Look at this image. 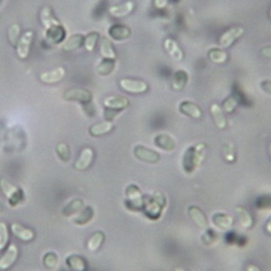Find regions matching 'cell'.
<instances>
[{
	"instance_id": "cell-15",
	"label": "cell",
	"mask_w": 271,
	"mask_h": 271,
	"mask_svg": "<svg viewBox=\"0 0 271 271\" xmlns=\"http://www.w3.org/2000/svg\"><path fill=\"white\" fill-rule=\"evenodd\" d=\"M64 76H65V69L62 66H59L52 69V71H48V72L40 74L39 78L44 84L52 85V84H57L59 82H61V80L64 78Z\"/></svg>"
},
{
	"instance_id": "cell-26",
	"label": "cell",
	"mask_w": 271,
	"mask_h": 271,
	"mask_svg": "<svg viewBox=\"0 0 271 271\" xmlns=\"http://www.w3.org/2000/svg\"><path fill=\"white\" fill-rule=\"evenodd\" d=\"M100 55L105 60H116V52L115 49L111 43V40L104 37L101 40V45H100Z\"/></svg>"
},
{
	"instance_id": "cell-50",
	"label": "cell",
	"mask_w": 271,
	"mask_h": 271,
	"mask_svg": "<svg viewBox=\"0 0 271 271\" xmlns=\"http://www.w3.org/2000/svg\"><path fill=\"white\" fill-rule=\"evenodd\" d=\"M3 209H4V206L2 203H0V212H3Z\"/></svg>"
},
{
	"instance_id": "cell-44",
	"label": "cell",
	"mask_w": 271,
	"mask_h": 271,
	"mask_svg": "<svg viewBox=\"0 0 271 271\" xmlns=\"http://www.w3.org/2000/svg\"><path fill=\"white\" fill-rule=\"evenodd\" d=\"M260 87L264 90L265 93L271 95V80H266V82H263L260 84Z\"/></svg>"
},
{
	"instance_id": "cell-21",
	"label": "cell",
	"mask_w": 271,
	"mask_h": 271,
	"mask_svg": "<svg viewBox=\"0 0 271 271\" xmlns=\"http://www.w3.org/2000/svg\"><path fill=\"white\" fill-rule=\"evenodd\" d=\"M39 17H40V22H42V24L45 26L46 31L49 28L62 25L61 23H60L59 20L55 17L51 9H50L49 7H44L42 9V11H40V14H39Z\"/></svg>"
},
{
	"instance_id": "cell-4",
	"label": "cell",
	"mask_w": 271,
	"mask_h": 271,
	"mask_svg": "<svg viewBox=\"0 0 271 271\" xmlns=\"http://www.w3.org/2000/svg\"><path fill=\"white\" fill-rule=\"evenodd\" d=\"M244 32H245V29L241 26H234V27L227 29V31L224 32L222 36L219 37V40H218L219 47L222 49L230 48L237 42L238 39H240L243 36Z\"/></svg>"
},
{
	"instance_id": "cell-24",
	"label": "cell",
	"mask_w": 271,
	"mask_h": 271,
	"mask_svg": "<svg viewBox=\"0 0 271 271\" xmlns=\"http://www.w3.org/2000/svg\"><path fill=\"white\" fill-rule=\"evenodd\" d=\"M109 34L115 40H124L132 35V29L127 26L116 24L109 28Z\"/></svg>"
},
{
	"instance_id": "cell-46",
	"label": "cell",
	"mask_w": 271,
	"mask_h": 271,
	"mask_svg": "<svg viewBox=\"0 0 271 271\" xmlns=\"http://www.w3.org/2000/svg\"><path fill=\"white\" fill-rule=\"evenodd\" d=\"M245 271H262V269L254 264H247L245 266Z\"/></svg>"
},
{
	"instance_id": "cell-23",
	"label": "cell",
	"mask_w": 271,
	"mask_h": 271,
	"mask_svg": "<svg viewBox=\"0 0 271 271\" xmlns=\"http://www.w3.org/2000/svg\"><path fill=\"white\" fill-rule=\"evenodd\" d=\"M189 216L194 222V224L201 228V229H207L208 222L205 214L202 212V209L198 208L197 206H190L188 209Z\"/></svg>"
},
{
	"instance_id": "cell-30",
	"label": "cell",
	"mask_w": 271,
	"mask_h": 271,
	"mask_svg": "<svg viewBox=\"0 0 271 271\" xmlns=\"http://www.w3.org/2000/svg\"><path fill=\"white\" fill-rule=\"evenodd\" d=\"M208 59L213 63L216 64H224L228 61L229 56L225 51L224 49H218V48H213L208 51Z\"/></svg>"
},
{
	"instance_id": "cell-43",
	"label": "cell",
	"mask_w": 271,
	"mask_h": 271,
	"mask_svg": "<svg viewBox=\"0 0 271 271\" xmlns=\"http://www.w3.org/2000/svg\"><path fill=\"white\" fill-rule=\"evenodd\" d=\"M169 2H170V0H154L153 5H154V7H155L156 9H158V10H163V9L167 8Z\"/></svg>"
},
{
	"instance_id": "cell-16",
	"label": "cell",
	"mask_w": 271,
	"mask_h": 271,
	"mask_svg": "<svg viewBox=\"0 0 271 271\" xmlns=\"http://www.w3.org/2000/svg\"><path fill=\"white\" fill-rule=\"evenodd\" d=\"M11 231L14 237L23 241V242H31L35 238V232L32 229L24 227L19 223H13L11 225Z\"/></svg>"
},
{
	"instance_id": "cell-31",
	"label": "cell",
	"mask_w": 271,
	"mask_h": 271,
	"mask_svg": "<svg viewBox=\"0 0 271 271\" xmlns=\"http://www.w3.org/2000/svg\"><path fill=\"white\" fill-rule=\"evenodd\" d=\"M104 242V234L101 231H97L92 234L87 242V247L90 252H96Z\"/></svg>"
},
{
	"instance_id": "cell-7",
	"label": "cell",
	"mask_w": 271,
	"mask_h": 271,
	"mask_svg": "<svg viewBox=\"0 0 271 271\" xmlns=\"http://www.w3.org/2000/svg\"><path fill=\"white\" fill-rule=\"evenodd\" d=\"M127 205L130 210H140L143 207V196L139 188L135 185H130L126 189Z\"/></svg>"
},
{
	"instance_id": "cell-35",
	"label": "cell",
	"mask_w": 271,
	"mask_h": 271,
	"mask_svg": "<svg viewBox=\"0 0 271 271\" xmlns=\"http://www.w3.org/2000/svg\"><path fill=\"white\" fill-rule=\"evenodd\" d=\"M114 67H115V61L114 60H105L103 59V61L98 65V73L100 75H103V76H107L111 74L114 71Z\"/></svg>"
},
{
	"instance_id": "cell-49",
	"label": "cell",
	"mask_w": 271,
	"mask_h": 271,
	"mask_svg": "<svg viewBox=\"0 0 271 271\" xmlns=\"http://www.w3.org/2000/svg\"><path fill=\"white\" fill-rule=\"evenodd\" d=\"M269 154H270V157H271V142L269 144Z\"/></svg>"
},
{
	"instance_id": "cell-1",
	"label": "cell",
	"mask_w": 271,
	"mask_h": 271,
	"mask_svg": "<svg viewBox=\"0 0 271 271\" xmlns=\"http://www.w3.org/2000/svg\"><path fill=\"white\" fill-rule=\"evenodd\" d=\"M207 146L204 142L189 147L183 156V167L187 174H192L201 166L206 156Z\"/></svg>"
},
{
	"instance_id": "cell-28",
	"label": "cell",
	"mask_w": 271,
	"mask_h": 271,
	"mask_svg": "<svg viewBox=\"0 0 271 271\" xmlns=\"http://www.w3.org/2000/svg\"><path fill=\"white\" fill-rule=\"evenodd\" d=\"M188 79H189V75L186 71H184V69H179V71L175 72L172 79L173 89L176 90V92L183 90L188 83Z\"/></svg>"
},
{
	"instance_id": "cell-27",
	"label": "cell",
	"mask_w": 271,
	"mask_h": 271,
	"mask_svg": "<svg viewBox=\"0 0 271 271\" xmlns=\"http://www.w3.org/2000/svg\"><path fill=\"white\" fill-rule=\"evenodd\" d=\"M84 39L85 37L82 34L72 35L62 44L61 48L64 50V51H74V50H77L84 44Z\"/></svg>"
},
{
	"instance_id": "cell-25",
	"label": "cell",
	"mask_w": 271,
	"mask_h": 271,
	"mask_svg": "<svg viewBox=\"0 0 271 271\" xmlns=\"http://www.w3.org/2000/svg\"><path fill=\"white\" fill-rule=\"evenodd\" d=\"M236 214L240 220V225L245 229H250L254 225L253 216L249 214L248 210L242 206L236 207Z\"/></svg>"
},
{
	"instance_id": "cell-20",
	"label": "cell",
	"mask_w": 271,
	"mask_h": 271,
	"mask_svg": "<svg viewBox=\"0 0 271 271\" xmlns=\"http://www.w3.org/2000/svg\"><path fill=\"white\" fill-rule=\"evenodd\" d=\"M154 144L163 151L170 152L176 148L175 139L168 134H158L154 137Z\"/></svg>"
},
{
	"instance_id": "cell-33",
	"label": "cell",
	"mask_w": 271,
	"mask_h": 271,
	"mask_svg": "<svg viewBox=\"0 0 271 271\" xmlns=\"http://www.w3.org/2000/svg\"><path fill=\"white\" fill-rule=\"evenodd\" d=\"M95 216V213H94V209L90 207V206H87V207H84V209L80 212L74 219V223L76 225H85L87 223H89L90 220H92Z\"/></svg>"
},
{
	"instance_id": "cell-18",
	"label": "cell",
	"mask_w": 271,
	"mask_h": 271,
	"mask_svg": "<svg viewBox=\"0 0 271 271\" xmlns=\"http://www.w3.org/2000/svg\"><path fill=\"white\" fill-rule=\"evenodd\" d=\"M104 106L106 109L114 110V111L120 112L129 106V101H128V99L125 97L111 96V97H107L104 100Z\"/></svg>"
},
{
	"instance_id": "cell-51",
	"label": "cell",
	"mask_w": 271,
	"mask_h": 271,
	"mask_svg": "<svg viewBox=\"0 0 271 271\" xmlns=\"http://www.w3.org/2000/svg\"><path fill=\"white\" fill-rule=\"evenodd\" d=\"M269 19L271 20V7H270V10H269Z\"/></svg>"
},
{
	"instance_id": "cell-34",
	"label": "cell",
	"mask_w": 271,
	"mask_h": 271,
	"mask_svg": "<svg viewBox=\"0 0 271 271\" xmlns=\"http://www.w3.org/2000/svg\"><path fill=\"white\" fill-rule=\"evenodd\" d=\"M84 207L85 205L82 200H75L64 208V215L68 217H71L73 215L77 216L84 209Z\"/></svg>"
},
{
	"instance_id": "cell-5",
	"label": "cell",
	"mask_w": 271,
	"mask_h": 271,
	"mask_svg": "<svg viewBox=\"0 0 271 271\" xmlns=\"http://www.w3.org/2000/svg\"><path fill=\"white\" fill-rule=\"evenodd\" d=\"M119 86L124 92L133 95H141L148 92V84L143 80L133 79V78H123L119 80Z\"/></svg>"
},
{
	"instance_id": "cell-13",
	"label": "cell",
	"mask_w": 271,
	"mask_h": 271,
	"mask_svg": "<svg viewBox=\"0 0 271 271\" xmlns=\"http://www.w3.org/2000/svg\"><path fill=\"white\" fill-rule=\"evenodd\" d=\"M164 48L166 50V52L169 55V57L177 62L183 61L185 55L183 49L180 48L178 43L174 38H166L164 40Z\"/></svg>"
},
{
	"instance_id": "cell-12",
	"label": "cell",
	"mask_w": 271,
	"mask_h": 271,
	"mask_svg": "<svg viewBox=\"0 0 271 271\" xmlns=\"http://www.w3.org/2000/svg\"><path fill=\"white\" fill-rule=\"evenodd\" d=\"M94 157H95V152L92 148L87 147L83 149L82 152H80L79 157L77 158L74 164V168L77 170H86L93 164Z\"/></svg>"
},
{
	"instance_id": "cell-2",
	"label": "cell",
	"mask_w": 271,
	"mask_h": 271,
	"mask_svg": "<svg viewBox=\"0 0 271 271\" xmlns=\"http://www.w3.org/2000/svg\"><path fill=\"white\" fill-rule=\"evenodd\" d=\"M165 203V198L160 193H156L153 196H143L142 209L150 219L155 220L162 213Z\"/></svg>"
},
{
	"instance_id": "cell-17",
	"label": "cell",
	"mask_w": 271,
	"mask_h": 271,
	"mask_svg": "<svg viewBox=\"0 0 271 271\" xmlns=\"http://www.w3.org/2000/svg\"><path fill=\"white\" fill-rule=\"evenodd\" d=\"M209 111H210V115H212L213 117L215 126L220 130L226 129L228 126V122H227V118H226L225 112L223 111L222 106L218 105L217 103H213L212 105H210Z\"/></svg>"
},
{
	"instance_id": "cell-11",
	"label": "cell",
	"mask_w": 271,
	"mask_h": 271,
	"mask_svg": "<svg viewBox=\"0 0 271 271\" xmlns=\"http://www.w3.org/2000/svg\"><path fill=\"white\" fill-rule=\"evenodd\" d=\"M135 7L136 6L133 0H128V2H125L123 4L110 7L109 13L113 17H125L133 13Z\"/></svg>"
},
{
	"instance_id": "cell-48",
	"label": "cell",
	"mask_w": 271,
	"mask_h": 271,
	"mask_svg": "<svg viewBox=\"0 0 271 271\" xmlns=\"http://www.w3.org/2000/svg\"><path fill=\"white\" fill-rule=\"evenodd\" d=\"M174 271H186L184 268H176Z\"/></svg>"
},
{
	"instance_id": "cell-19",
	"label": "cell",
	"mask_w": 271,
	"mask_h": 271,
	"mask_svg": "<svg viewBox=\"0 0 271 271\" xmlns=\"http://www.w3.org/2000/svg\"><path fill=\"white\" fill-rule=\"evenodd\" d=\"M212 222H213V225L217 229L223 230V231H228V230H230L233 227V224H234V220L231 216H229L227 214H223V213L215 214L212 217Z\"/></svg>"
},
{
	"instance_id": "cell-45",
	"label": "cell",
	"mask_w": 271,
	"mask_h": 271,
	"mask_svg": "<svg viewBox=\"0 0 271 271\" xmlns=\"http://www.w3.org/2000/svg\"><path fill=\"white\" fill-rule=\"evenodd\" d=\"M260 53L267 59H271V47H264L260 50Z\"/></svg>"
},
{
	"instance_id": "cell-38",
	"label": "cell",
	"mask_w": 271,
	"mask_h": 271,
	"mask_svg": "<svg viewBox=\"0 0 271 271\" xmlns=\"http://www.w3.org/2000/svg\"><path fill=\"white\" fill-rule=\"evenodd\" d=\"M238 105H239V100H238V98L234 97V96H231V97H229V98H227L225 100L224 103H223L222 109H223V111L225 113L231 114V113L234 112V110L238 107Z\"/></svg>"
},
{
	"instance_id": "cell-47",
	"label": "cell",
	"mask_w": 271,
	"mask_h": 271,
	"mask_svg": "<svg viewBox=\"0 0 271 271\" xmlns=\"http://www.w3.org/2000/svg\"><path fill=\"white\" fill-rule=\"evenodd\" d=\"M266 231L271 234V218L268 220L267 224H266Z\"/></svg>"
},
{
	"instance_id": "cell-14",
	"label": "cell",
	"mask_w": 271,
	"mask_h": 271,
	"mask_svg": "<svg viewBox=\"0 0 271 271\" xmlns=\"http://www.w3.org/2000/svg\"><path fill=\"white\" fill-rule=\"evenodd\" d=\"M178 109H179L180 113H183L186 116H189L191 118L201 119L203 117L202 109L191 101H182L179 103Z\"/></svg>"
},
{
	"instance_id": "cell-37",
	"label": "cell",
	"mask_w": 271,
	"mask_h": 271,
	"mask_svg": "<svg viewBox=\"0 0 271 271\" xmlns=\"http://www.w3.org/2000/svg\"><path fill=\"white\" fill-rule=\"evenodd\" d=\"M98 40H99V34L97 32L90 33L89 35H87V37H85L84 46H85V49L87 50L88 52H93L94 51L96 46H97Z\"/></svg>"
},
{
	"instance_id": "cell-3",
	"label": "cell",
	"mask_w": 271,
	"mask_h": 271,
	"mask_svg": "<svg viewBox=\"0 0 271 271\" xmlns=\"http://www.w3.org/2000/svg\"><path fill=\"white\" fill-rule=\"evenodd\" d=\"M0 189L4 192L5 196L10 202L12 206L17 205L19 203H21L24 196L23 192L20 190L17 187L12 185L10 182H8L7 179H0Z\"/></svg>"
},
{
	"instance_id": "cell-39",
	"label": "cell",
	"mask_w": 271,
	"mask_h": 271,
	"mask_svg": "<svg viewBox=\"0 0 271 271\" xmlns=\"http://www.w3.org/2000/svg\"><path fill=\"white\" fill-rule=\"evenodd\" d=\"M56 150L60 158L64 160V162H68L69 158H71V149H69V147L66 143L64 142L58 143Z\"/></svg>"
},
{
	"instance_id": "cell-42",
	"label": "cell",
	"mask_w": 271,
	"mask_h": 271,
	"mask_svg": "<svg viewBox=\"0 0 271 271\" xmlns=\"http://www.w3.org/2000/svg\"><path fill=\"white\" fill-rule=\"evenodd\" d=\"M223 153H224V158L227 160V162H233L236 159V151L232 144H227L223 149Z\"/></svg>"
},
{
	"instance_id": "cell-36",
	"label": "cell",
	"mask_w": 271,
	"mask_h": 271,
	"mask_svg": "<svg viewBox=\"0 0 271 271\" xmlns=\"http://www.w3.org/2000/svg\"><path fill=\"white\" fill-rule=\"evenodd\" d=\"M21 35V27H20L19 24H12L8 29V39L9 43L11 44V46L16 47L17 42L20 39V36Z\"/></svg>"
},
{
	"instance_id": "cell-6",
	"label": "cell",
	"mask_w": 271,
	"mask_h": 271,
	"mask_svg": "<svg viewBox=\"0 0 271 271\" xmlns=\"http://www.w3.org/2000/svg\"><path fill=\"white\" fill-rule=\"evenodd\" d=\"M63 99L66 101H76L85 104L92 101L93 95L89 90L84 88H71L63 94Z\"/></svg>"
},
{
	"instance_id": "cell-41",
	"label": "cell",
	"mask_w": 271,
	"mask_h": 271,
	"mask_svg": "<svg viewBox=\"0 0 271 271\" xmlns=\"http://www.w3.org/2000/svg\"><path fill=\"white\" fill-rule=\"evenodd\" d=\"M44 265L49 270H55L59 265V258L55 253H48L44 257Z\"/></svg>"
},
{
	"instance_id": "cell-32",
	"label": "cell",
	"mask_w": 271,
	"mask_h": 271,
	"mask_svg": "<svg viewBox=\"0 0 271 271\" xmlns=\"http://www.w3.org/2000/svg\"><path fill=\"white\" fill-rule=\"evenodd\" d=\"M67 266L73 271H86L87 265L85 260L77 255H72L67 258Z\"/></svg>"
},
{
	"instance_id": "cell-29",
	"label": "cell",
	"mask_w": 271,
	"mask_h": 271,
	"mask_svg": "<svg viewBox=\"0 0 271 271\" xmlns=\"http://www.w3.org/2000/svg\"><path fill=\"white\" fill-rule=\"evenodd\" d=\"M46 39L48 40L49 43H52V44H57L60 43L64 37L65 31L63 26H57V27H52V28H49L46 31Z\"/></svg>"
},
{
	"instance_id": "cell-52",
	"label": "cell",
	"mask_w": 271,
	"mask_h": 271,
	"mask_svg": "<svg viewBox=\"0 0 271 271\" xmlns=\"http://www.w3.org/2000/svg\"><path fill=\"white\" fill-rule=\"evenodd\" d=\"M3 2H4V0H0V5H2V4H3Z\"/></svg>"
},
{
	"instance_id": "cell-22",
	"label": "cell",
	"mask_w": 271,
	"mask_h": 271,
	"mask_svg": "<svg viewBox=\"0 0 271 271\" xmlns=\"http://www.w3.org/2000/svg\"><path fill=\"white\" fill-rule=\"evenodd\" d=\"M114 128L113 122H110V120H105V122L97 123L89 127V134L93 137H101L104 136L109 133H111Z\"/></svg>"
},
{
	"instance_id": "cell-40",
	"label": "cell",
	"mask_w": 271,
	"mask_h": 271,
	"mask_svg": "<svg viewBox=\"0 0 271 271\" xmlns=\"http://www.w3.org/2000/svg\"><path fill=\"white\" fill-rule=\"evenodd\" d=\"M9 242V229L6 223L0 222V250L7 247Z\"/></svg>"
},
{
	"instance_id": "cell-8",
	"label": "cell",
	"mask_w": 271,
	"mask_h": 271,
	"mask_svg": "<svg viewBox=\"0 0 271 271\" xmlns=\"http://www.w3.org/2000/svg\"><path fill=\"white\" fill-rule=\"evenodd\" d=\"M33 39H34V32L32 31H27L20 37L16 45V55L21 60H25L28 58Z\"/></svg>"
},
{
	"instance_id": "cell-9",
	"label": "cell",
	"mask_w": 271,
	"mask_h": 271,
	"mask_svg": "<svg viewBox=\"0 0 271 271\" xmlns=\"http://www.w3.org/2000/svg\"><path fill=\"white\" fill-rule=\"evenodd\" d=\"M134 155L140 159L142 160L144 163H149V164H155L157 163L160 156L156 151H153V150L149 149L144 146H136L134 149Z\"/></svg>"
},
{
	"instance_id": "cell-10",
	"label": "cell",
	"mask_w": 271,
	"mask_h": 271,
	"mask_svg": "<svg viewBox=\"0 0 271 271\" xmlns=\"http://www.w3.org/2000/svg\"><path fill=\"white\" fill-rule=\"evenodd\" d=\"M19 257V248L15 244H10L6 252L0 257V270L7 271L11 268Z\"/></svg>"
}]
</instances>
